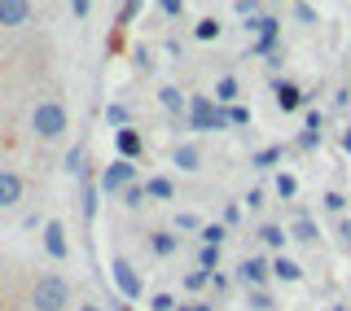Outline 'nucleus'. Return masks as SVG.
I'll return each mask as SVG.
<instances>
[{"mask_svg":"<svg viewBox=\"0 0 351 311\" xmlns=\"http://www.w3.org/2000/svg\"><path fill=\"white\" fill-rule=\"evenodd\" d=\"M184 127L189 132H228V110L215 105V97H189V105H184Z\"/></svg>","mask_w":351,"mask_h":311,"instance_id":"nucleus-1","label":"nucleus"},{"mask_svg":"<svg viewBox=\"0 0 351 311\" xmlns=\"http://www.w3.org/2000/svg\"><path fill=\"white\" fill-rule=\"evenodd\" d=\"M31 132H36L40 140H62L66 132H71V114H66V105L53 101V97H44V101L31 110Z\"/></svg>","mask_w":351,"mask_h":311,"instance_id":"nucleus-2","label":"nucleus"},{"mask_svg":"<svg viewBox=\"0 0 351 311\" xmlns=\"http://www.w3.org/2000/svg\"><path fill=\"white\" fill-rule=\"evenodd\" d=\"M31 307L36 311H66L71 307V285H66L58 272L36 276V285H31Z\"/></svg>","mask_w":351,"mask_h":311,"instance_id":"nucleus-3","label":"nucleus"},{"mask_svg":"<svg viewBox=\"0 0 351 311\" xmlns=\"http://www.w3.org/2000/svg\"><path fill=\"white\" fill-rule=\"evenodd\" d=\"M132 184H136V166L128 158H114L110 166H101V180H97L101 193H119V197H123V188H132Z\"/></svg>","mask_w":351,"mask_h":311,"instance_id":"nucleus-4","label":"nucleus"},{"mask_svg":"<svg viewBox=\"0 0 351 311\" xmlns=\"http://www.w3.org/2000/svg\"><path fill=\"white\" fill-rule=\"evenodd\" d=\"M110 276H114L119 294H123L128 303H136V298L145 294V281H141V276H136V268H132V263L123 259V254H114V259H110Z\"/></svg>","mask_w":351,"mask_h":311,"instance_id":"nucleus-5","label":"nucleus"},{"mask_svg":"<svg viewBox=\"0 0 351 311\" xmlns=\"http://www.w3.org/2000/svg\"><path fill=\"white\" fill-rule=\"evenodd\" d=\"M268 276H272V263L259 259V254H250V259L237 263V281L246 285V290H263V285H268Z\"/></svg>","mask_w":351,"mask_h":311,"instance_id":"nucleus-6","label":"nucleus"},{"mask_svg":"<svg viewBox=\"0 0 351 311\" xmlns=\"http://www.w3.org/2000/svg\"><path fill=\"white\" fill-rule=\"evenodd\" d=\"M44 254H49L53 263H66V259H71V246H66L62 219H49V224H44Z\"/></svg>","mask_w":351,"mask_h":311,"instance_id":"nucleus-7","label":"nucleus"},{"mask_svg":"<svg viewBox=\"0 0 351 311\" xmlns=\"http://www.w3.org/2000/svg\"><path fill=\"white\" fill-rule=\"evenodd\" d=\"M22 193H27L22 175L14 171V166H0V210H14L22 202Z\"/></svg>","mask_w":351,"mask_h":311,"instance_id":"nucleus-8","label":"nucleus"},{"mask_svg":"<svg viewBox=\"0 0 351 311\" xmlns=\"http://www.w3.org/2000/svg\"><path fill=\"white\" fill-rule=\"evenodd\" d=\"M31 22V0H0V27H27Z\"/></svg>","mask_w":351,"mask_h":311,"instance_id":"nucleus-9","label":"nucleus"},{"mask_svg":"<svg viewBox=\"0 0 351 311\" xmlns=\"http://www.w3.org/2000/svg\"><path fill=\"white\" fill-rule=\"evenodd\" d=\"M114 149H119V158H136L141 149H145V140H141V132L136 127H123V132H114Z\"/></svg>","mask_w":351,"mask_h":311,"instance_id":"nucleus-10","label":"nucleus"},{"mask_svg":"<svg viewBox=\"0 0 351 311\" xmlns=\"http://www.w3.org/2000/svg\"><path fill=\"white\" fill-rule=\"evenodd\" d=\"M171 166H180V171H202V149L197 145H176L171 149Z\"/></svg>","mask_w":351,"mask_h":311,"instance_id":"nucleus-11","label":"nucleus"},{"mask_svg":"<svg viewBox=\"0 0 351 311\" xmlns=\"http://www.w3.org/2000/svg\"><path fill=\"white\" fill-rule=\"evenodd\" d=\"M277 110H281V114L303 110V88L299 84H277Z\"/></svg>","mask_w":351,"mask_h":311,"instance_id":"nucleus-12","label":"nucleus"},{"mask_svg":"<svg viewBox=\"0 0 351 311\" xmlns=\"http://www.w3.org/2000/svg\"><path fill=\"white\" fill-rule=\"evenodd\" d=\"M272 276H277V281H285V285H299V281H303V268L290 259V254H277V259H272Z\"/></svg>","mask_w":351,"mask_h":311,"instance_id":"nucleus-13","label":"nucleus"},{"mask_svg":"<svg viewBox=\"0 0 351 311\" xmlns=\"http://www.w3.org/2000/svg\"><path fill=\"white\" fill-rule=\"evenodd\" d=\"M211 97H215V105H224V110H228V105H237V101H241V88H237L233 75H219V84H215V92H211Z\"/></svg>","mask_w":351,"mask_h":311,"instance_id":"nucleus-14","label":"nucleus"},{"mask_svg":"<svg viewBox=\"0 0 351 311\" xmlns=\"http://www.w3.org/2000/svg\"><path fill=\"white\" fill-rule=\"evenodd\" d=\"M290 237H294V241H303V246H312V241L321 237V228H316V219H307V215H294V224H290Z\"/></svg>","mask_w":351,"mask_h":311,"instance_id":"nucleus-15","label":"nucleus"},{"mask_svg":"<svg viewBox=\"0 0 351 311\" xmlns=\"http://www.w3.org/2000/svg\"><path fill=\"white\" fill-rule=\"evenodd\" d=\"M176 246H180V241H176V232H167V228H162V232H149V250L158 254V259H171Z\"/></svg>","mask_w":351,"mask_h":311,"instance_id":"nucleus-16","label":"nucleus"},{"mask_svg":"<svg viewBox=\"0 0 351 311\" xmlns=\"http://www.w3.org/2000/svg\"><path fill=\"white\" fill-rule=\"evenodd\" d=\"M145 197H158V202H171V197H176V184L167 180V175H149V180H145Z\"/></svg>","mask_w":351,"mask_h":311,"instance_id":"nucleus-17","label":"nucleus"},{"mask_svg":"<svg viewBox=\"0 0 351 311\" xmlns=\"http://www.w3.org/2000/svg\"><path fill=\"white\" fill-rule=\"evenodd\" d=\"M106 123L114 127V132H123V127H132V110H128L123 101H110V105H106Z\"/></svg>","mask_w":351,"mask_h":311,"instance_id":"nucleus-18","label":"nucleus"},{"mask_svg":"<svg viewBox=\"0 0 351 311\" xmlns=\"http://www.w3.org/2000/svg\"><path fill=\"white\" fill-rule=\"evenodd\" d=\"M259 241H263V246H272V250H281L285 241H290V232H285L281 224H263L259 228Z\"/></svg>","mask_w":351,"mask_h":311,"instance_id":"nucleus-19","label":"nucleus"},{"mask_svg":"<svg viewBox=\"0 0 351 311\" xmlns=\"http://www.w3.org/2000/svg\"><path fill=\"white\" fill-rule=\"evenodd\" d=\"M158 101L167 105L171 114H184V105H189V101H184V97H180V88H171V84H167V88H162V92H158Z\"/></svg>","mask_w":351,"mask_h":311,"instance_id":"nucleus-20","label":"nucleus"},{"mask_svg":"<svg viewBox=\"0 0 351 311\" xmlns=\"http://www.w3.org/2000/svg\"><path fill=\"white\" fill-rule=\"evenodd\" d=\"M219 31H224V27H219V18H202V22L193 27V36L202 40V44H211V40H219Z\"/></svg>","mask_w":351,"mask_h":311,"instance_id":"nucleus-21","label":"nucleus"},{"mask_svg":"<svg viewBox=\"0 0 351 311\" xmlns=\"http://www.w3.org/2000/svg\"><path fill=\"white\" fill-rule=\"evenodd\" d=\"M246 303H250V311H277V298H272L268 290H250Z\"/></svg>","mask_w":351,"mask_h":311,"instance_id":"nucleus-22","label":"nucleus"},{"mask_svg":"<svg viewBox=\"0 0 351 311\" xmlns=\"http://www.w3.org/2000/svg\"><path fill=\"white\" fill-rule=\"evenodd\" d=\"M197 237H202V246H224V224H202V232H197Z\"/></svg>","mask_w":351,"mask_h":311,"instance_id":"nucleus-23","label":"nucleus"},{"mask_svg":"<svg viewBox=\"0 0 351 311\" xmlns=\"http://www.w3.org/2000/svg\"><path fill=\"white\" fill-rule=\"evenodd\" d=\"M294 193H299V180H294L290 171H281V175H277V197H285V202H290Z\"/></svg>","mask_w":351,"mask_h":311,"instance_id":"nucleus-24","label":"nucleus"},{"mask_svg":"<svg viewBox=\"0 0 351 311\" xmlns=\"http://www.w3.org/2000/svg\"><path fill=\"white\" fill-rule=\"evenodd\" d=\"M215 263H219V246H202V250H197V268H202V272H215Z\"/></svg>","mask_w":351,"mask_h":311,"instance_id":"nucleus-25","label":"nucleus"},{"mask_svg":"<svg viewBox=\"0 0 351 311\" xmlns=\"http://www.w3.org/2000/svg\"><path fill=\"white\" fill-rule=\"evenodd\" d=\"M176 228L180 232H202V219H197L193 210H180V215H176Z\"/></svg>","mask_w":351,"mask_h":311,"instance_id":"nucleus-26","label":"nucleus"},{"mask_svg":"<svg viewBox=\"0 0 351 311\" xmlns=\"http://www.w3.org/2000/svg\"><path fill=\"white\" fill-rule=\"evenodd\" d=\"M202 285H211V272H202V268L184 272V290H202Z\"/></svg>","mask_w":351,"mask_h":311,"instance_id":"nucleus-27","label":"nucleus"},{"mask_svg":"<svg viewBox=\"0 0 351 311\" xmlns=\"http://www.w3.org/2000/svg\"><path fill=\"white\" fill-rule=\"evenodd\" d=\"M277 162H281V145H268L255 153V166H277Z\"/></svg>","mask_w":351,"mask_h":311,"instance_id":"nucleus-28","label":"nucleus"},{"mask_svg":"<svg viewBox=\"0 0 351 311\" xmlns=\"http://www.w3.org/2000/svg\"><path fill=\"white\" fill-rule=\"evenodd\" d=\"M228 123H233V127H246V123H250V110L241 105V101H237V105H228Z\"/></svg>","mask_w":351,"mask_h":311,"instance_id":"nucleus-29","label":"nucleus"},{"mask_svg":"<svg viewBox=\"0 0 351 311\" xmlns=\"http://www.w3.org/2000/svg\"><path fill=\"white\" fill-rule=\"evenodd\" d=\"M66 171H71V175H80V171H84V145H75L71 153H66Z\"/></svg>","mask_w":351,"mask_h":311,"instance_id":"nucleus-30","label":"nucleus"},{"mask_svg":"<svg viewBox=\"0 0 351 311\" xmlns=\"http://www.w3.org/2000/svg\"><path fill=\"white\" fill-rule=\"evenodd\" d=\"M145 202V184H132V188H123V206H141Z\"/></svg>","mask_w":351,"mask_h":311,"instance_id":"nucleus-31","label":"nucleus"},{"mask_svg":"<svg viewBox=\"0 0 351 311\" xmlns=\"http://www.w3.org/2000/svg\"><path fill=\"white\" fill-rule=\"evenodd\" d=\"M149 311H176V298L171 294H154L149 298Z\"/></svg>","mask_w":351,"mask_h":311,"instance_id":"nucleus-32","label":"nucleus"},{"mask_svg":"<svg viewBox=\"0 0 351 311\" xmlns=\"http://www.w3.org/2000/svg\"><path fill=\"white\" fill-rule=\"evenodd\" d=\"M321 202H325V210H334V215H338V210H347V197L343 193H325Z\"/></svg>","mask_w":351,"mask_h":311,"instance_id":"nucleus-33","label":"nucleus"},{"mask_svg":"<svg viewBox=\"0 0 351 311\" xmlns=\"http://www.w3.org/2000/svg\"><path fill=\"white\" fill-rule=\"evenodd\" d=\"M233 9H237V14H246V18H255L259 14V0H233Z\"/></svg>","mask_w":351,"mask_h":311,"instance_id":"nucleus-34","label":"nucleus"},{"mask_svg":"<svg viewBox=\"0 0 351 311\" xmlns=\"http://www.w3.org/2000/svg\"><path fill=\"white\" fill-rule=\"evenodd\" d=\"M71 14L75 18H88V14H93V0H71Z\"/></svg>","mask_w":351,"mask_h":311,"instance_id":"nucleus-35","label":"nucleus"},{"mask_svg":"<svg viewBox=\"0 0 351 311\" xmlns=\"http://www.w3.org/2000/svg\"><path fill=\"white\" fill-rule=\"evenodd\" d=\"M158 9H162V14H167V18H180V0H158Z\"/></svg>","mask_w":351,"mask_h":311,"instance_id":"nucleus-36","label":"nucleus"},{"mask_svg":"<svg viewBox=\"0 0 351 311\" xmlns=\"http://www.w3.org/2000/svg\"><path fill=\"white\" fill-rule=\"evenodd\" d=\"M241 202H246L250 210H259V206H263V188H250V193H246V197H241Z\"/></svg>","mask_w":351,"mask_h":311,"instance_id":"nucleus-37","label":"nucleus"},{"mask_svg":"<svg viewBox=\"0 0 351 311\" xmlns=\"http://www.w3.org/2000/svg\"><path fill=\"white\" fill-rule=\"evenodd\" d=\"M228 285H233V281H228V276H219V272H211V290H215V294H228Z\"/></svg>","mask_w":351,"mask_h":311,"instance_id":"nucleus-38","label":"nucleus"},{"mask_svg":"<svg viewBox=\"0 0 351 311\" xmlns=\"http://www.w3.org/2000/svg\"><path fill=\"white\" fill-rule=\"evenodd\" d=\"M176 311H211V303H202V298H193V303H184V307H176Z\"/></svg>","mask_w":351,"mask_h":311,"instance_id":"nucleus-39","label":"nucleus"},{"mask_svg":"<svg viewBox=\"0 0 351 311\" xmlns=\"http://www.w3.org/2000/svg\"><path fill=\"white\" fill-rule=\"evenodd\" d=\"M316 140H321L316 132H303V136H299V145H303V149H316Z\"/></svg>","mask_w":351,"mask_h":311,"instance_id":"nucleus-40","label":"nucleus"},{"mask_svg":"<svg viewBox=\"0 0 351 311\" xmlns=\"http://www.w3.org/2000/svg\"><path fill=\"white\" fill-rule=\"evenodd\" d=\"M75 311H106V307H97V303H80Z\"/></svg>","mask_w":351,"mask_h":311,"instance_id":"nucleus-41","label":"nucleus"},{"mask_svg":"<svg viewBox=\"0 0 351 311\" xmlns=\"http://www.w3.org/2000/svg\"><path fill=\"white\" fill-rule=\"evenodd\" d=\"M343 149H347V153H351V127H347V136H343Z\"/></svg>","mask_w":351,"mask_h":311,"instance_id":"nucleus-42","label":"nucleus"},{"mask_svg":"<svg viewBox=\"0 0 351 311\" xmlns=\"http://www.w3.org/2000/svg\"><path fill=\"white\" fill-rule=\"evenodd\" d=\"M334 311H347V307H334Z\"/></svg>","mask_w":351,"mask_h":311,"instance_id":"nucleus-43","label":"nucleus"}]
</instances>
